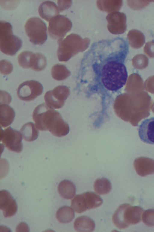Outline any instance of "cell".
<instances>
[{
	"label": "cell",
	"mask_w": 154,
	"mask_h": 232,
	"mask_svg": "<svg viewBox=\"0 0 154 232\" xmlns=\"http://www.w3.org/2000/svg\"><path fill=\"white\" fill-rule=\"evenodd\" d=\"M106 19L108 23V30L112 33L122 34L126 31V17L124 13L117 11L112 12L108 14Z\"/></svg>",
	"instance_id": "10"
},
{
	"label": "cell",
	"mask_w": 154,
	"mask_h": 232,
	"mask_svg": "<svg viewBox=\"0 0 154 232\" xmlns=\"http://www.w3.org/2000/svg\"><path fill=\"white\" fill-rule=\"evenodd\" d=\"M75 230L78 232H92L95 227L94 221L90 218L85 216L77 218L74 223Z\"/></svg>",
	"instance_id": "16"
},
{
	"label": "cell",
	"mask_w": 154,
	"mask_h": 232,
	"mask_svg": "<svg viewBox=\"0 0 154 232\" xmlns=\"http://www.w3.org/2000/svg\"><path fill=\"white\" fill-rule=\"evenodd\" d=\"M66 90L64 86H58L53 90L47 92L44 96L46 104L53 108H60L63 105V100L66 95Z\"/></svg>",
	"instance_id": "11"
},
{
	"label": "cell",
	"mask_w": 154,
	"mask_h": 232,
	"mask_svg": "<svg viewBox=\"0 0 154 232\" xmlns=\"http://www.w3.org/2000/svg\"><path fill=\"white\" fill-rule=\"evenodd\" d=\"M103 200L97 194L88 192L74 196L72 199L71 205L77 213H82L85 211L100 206Z\"/></svg>",
	"instance_id": "6"
},
{
	"label": "cell",
	"mask_w": 154,
	"mask_h": 232,
	"mask_svg": "<svg viewBox=\"0 0 154 232\" xmlns=\"http://www.w3.org/2000/svg\"><path fill=\"white\" fill-rule=\"evenodd\" d=\"M20 132L24 140L32 142L37 139L38 134V129L36 125L32 122L26 123L21 127Z\"/></svg>",
	"instance_id": "18"
},
{
	"label": "cell",
	"mask_w": 154,
	"mask_h": 232,
	"mask_svg": "<svg viewBox=\"0 0 154 232\" xmlns=\"http://www.w3.org/2000/svg\"><path fill=\"white\" fill-rule=\"evenodd\" d=\"M66 71V69L64 65L57 64L52 67L51 73L54 79L57 80H60L65 78Z\"/></svg>",
	"instance_id": "24"
},
{
	"label": "cell",
	"mask_w": 154,
	"mask_h": 232,
	"mask_svg": "<svg viewBox=\"0 0 154 232\" xmlns=\"http://www.w3.org/2000/svg\"><path fill=\"white\" fill-rule=\"evenodd\" d=\"M131 46L135 49L142 47L145 43V36L139 30L133 29L130 30L127 35Z\"/></svg>",
	"instance_id": "19"
},
{
	"label": "cell",
	"mask_w": 154,
	"mask_h": 232,
	"mask_svg": "<svg viewBox=\"0 0 154 232\" xmlns=\"http://www.w3.org/2000/svg\"><path fill=\"white\" fill-rule=\"evenodd\" d=\"M94 188L97 193L104 195L110 192L112 189V185L108 179L103 177L95 180L94 184Z\"/></svg>",
	"instance_id": "21"
},
{
	"label": "cell",
	"mask_w": 154,
	"mask_h": 232,
	"mask_svg": "<svg viewBox=\"0 0 154 232\" xmlns=\"http://www.w3.org/2000/svg\"><path fill=\"white\" fill-rule=\"evenodd\" d=\"M22 42L14 35L12 27L9 23L0 21V49L3 53L8 55H15L21 48Z\"/></svg>",
	"instance_id": "3"
},
{
	"label": "cell",
	"mask_w": 154,
	"mask_h": 232,
	"mask_svg": "<svg viewBox=\"0 0 154 232\" xmlns=\"http://www.w3.org/2000/svg\"><path fill=\"white\" fill-rule=\"evenodd\" d=\"M43 91L42 84L34 80L25 81L18 87L17 93L21 100L29 101L33 100L41 95Z\"/></svg>",
	"instance_id": "9"
},
{
	"label": "cell",
	"mask_w": 154,
	"mask_h": 232,
	"mask_svg": "<svg viewBox=\"0 0 154 232\" xmlns=\"http://www.w3.org/2000/svg\"><path fill=\"white\" fill-rule=\"evenodd\" d=\"M142 220L146 225L154 226V209H149L144 212L142 215Z\"/></svg>",
	"instance_id": "25"
},
{
	"label": "cell",
	"mask_w": 154,
	"mask_h": 232,
	"mask_svg": "<svg viewBox=\"0 0 154 232\" xmlns=\"http://www.w3.org/2000/svg\"><path fill=\"white\" fill-rule=\"evenodd\" d=\"M138 130L139 137L142 141L154 145V117L142 121L138 126Z\"/></svg>",
	"instance_id": "12"
},
{
	"label": "cell",
	"mask_w": 154,
	"mask_h": 232,
	"mask_svg": "<svg viewBox=\"0 0 154 232\" xmlns=\"http://www.w3.org/2000/svg\"><path fill=\"white\" fill-rule=\"evenodd\" d=\"M24 28L30 41L33 44L41 45L46 40V26L40 18L36 17L30 18L26 21Z\"/></svg>",
	"instance_id": "5"
},
{
	"label": "cell",
	"mask_w": 154,
	"mask_h": 232,
	"mask_svg": "<svg viewBox=\"0 0 154 232\" xmlns=\"http://www.w3.org/2000/svg\"><path fill=\"white\" fill-rule=\"evenodd\" d=\"M151 1H128V6L134 10H139L147 6Z\"/></svg>",
	"instance_id": "26"
},
{
	"label": "cell",
	"mask_w": 154,
	"mask_h": 232,
	"mask_svg": "<svg viewBox=\"0 0 154 232\" xmlns=\"http://www.w3.org/2000/svg\"><path fill=\"white\" fill-rule=\"evenodd\" d=\"M33 54L32 52L29 51L21 52L17 57L18 62L20 66L23 68H31V60Z\"/></svg>",
	"instance_id": "23"
},
{
	"label": "cell",
	"mask_w": 154,
	"mask_h": 232,
	"mask_svg": "<svg viewBox=\"0 0 154 232\" xmlns=\"http://www.w3.org/2000/svg\"><path fill=\"white\" fill-rule=\"evenodd\" d=\"M143 210L138 206H132L125 203L119 206L114 212L112 221L120 229L127 228L129 225L137 224L140 221Z\"/></svg>",
	"instance_id": "2"
},
{
	"label": "cell",
	"mask_w": 154,
	"mask_h": 232,
	"mask_svg": "<svg viewBox=\"0 0 154 232\" xmlns=\"http://www.w3.org/2000/svg\"><path fill=\"white\" fill-rule=\"evenodd\" d=\"M58 190L62 197L66 199H70L75 194L76 188L74 184L71 181L63 180L58 184Z\"/></svg>",
	"instance_id": "17"
},
{
	"label": "cell",
	"mask_w": 154,
	"mask_h": 232,
	"mask_svg": "<svg viewBox=\"0 0 154 232\" xmlns=\"http://www.w3.org/2000/svg\"><path fill=\"white\" fill-rule=\"evenodd\" d=\"M47 64V60L45 57L42 54L35 53L32 57L31 68L33 70L40 71L43 70Z\"/></svg>",
	"instance_id": "22"
},
{
	"label": "cell",
	"mask_w": 154,
	"mask_h": 232,
	"mask_svg": "<svg viewBox=\"0 0 154 232\" xmlns=\"http://www.w3.org/2000/svg\"><path fill=\"white\" fill-rule=\"evenodd\" d=\"M1 102L0 104H9L11 101V97L10 95L7 92L3 91H0Z\"/></svg>",
	"instance_id": "29"
},
{
	"label": "cell",
	"mask_w": 154,
	"mask_h": 232,
	"mask_svg": "<svg viewBox=\"0 0 154 232\" xmlns=\"http://www.w3.org/2000/svg\"><path fill=\"white\" fill-rule=\"evenodd\" d=\"M0 208L3 210L5 217L14 215L17 210V206L15 200L6 190H3L0 192Z\"/></svg>",
	"instance_id": "13"
},
{
	"label": "cell",
	"mask_w": 154,
	"mask_h": 232,
	"mask_svg": "<svg viewBox=\"0 0 154 232\" xmlns=\"http://www.w3.org/2000/svg\"><path fill=\"white\" fill-rule=\"evenodd\" d=\"M144 52L149 57H154V40L146 43L143 49Z\"/></svg>",
	"instance_id": "28"
},
{
	"label": "cell",
	"mask_w": 154,
	"mask_h": 232,
	"mask_svg": "<svg viewBox=\"0 0 154 232\" xmlns=\"http://www.w3.org/2000/svg\"><path fill=\"white\" fill-rule=\"evenodd\" d=\"M75 213L70 207L64 206L60 208L56 213L57 219L62 223H66L72 221L74 218Z\"/></svg>",
	"instance_id": "20"
},
{
	"label": "cell",
	"mask_w": 154,
	"mask_h": 232,
	"mask_svg": "<svg viewBox=\"0 0 154 232\" xmlns=\"http://www.w3.org/2000/svg\"><path fill=\"white\" fill-rule=\"evenodd\" d=\"M83 40L78 35L71 34L68 36L64 39L58 43L59 47L57 55L59 60L60 61H66L74 53L75 50L79 52L83 51L87 48L81 46L83 45Z\"/></svg>",
	"instance_id": "4"
},
{
	"label": "cell",
	"mask_w": 154,
	"mask_h": 232,
	"mask_svg": "<svg viewBox=\"0 0 154 232\" xmlns=\"http://www.w3.org/2000/svg\"><path fill=\"white\" fill-rule=\"evenodd\" d=\"M70 20L64 15H59L51 20L49 23L48 32L52 38L61 42L71 28Z\"/></svg>",
	"instance_id": "7"
},
{
	"label": "cell",
	"mask_w": 154,
	"mask_h": 232,
	"mask_svg": "<svg viewBox=\"0 0 154 232\" xmlns=\"http://www.w3.org/2000/svg\"><path fill=\"white\" fill-rule=\"evenodd\" d=\"M57 5L53 2L46 1L39 7L38 11L40 16L48 21L59 15V11Z\"/></svg>",
	"instance_id": "14"
},
{
	"label": "cell",
	"mask_w": 154,
	"mask_h": 232,
	"mask_svg": "<svg viewBox=\"0 0 154 232\" xmlns=\"http://www.w3.org/2000/svg\"><path fill=\"white\" fill-rule=\"evenodd\" d=\"M0 124L5 128L11 124L15 116L14 110L8 104H0Z\"/></svg>",
	"instance_id": "15"
},
{
	"label": "cell",
	"mask_w": 154,
	"mask_h": 232,
	"mask_svg": "<svg viewBox=\"0 0 154 232\" xmlns=\"http://www.w3.org/2000/svg\"><path fill=\"white\" fill-rule=\"evenodd\" d=\"M0 68L1 73L4 75H8L12 71L13 66L12 64L9 61L2 60L0 61Z\"/></svg>",
	"instance_id": "27"
},
{
	"label": "cell",
	"mask_w": 154,
	"mask_h": 232,
	"mask_svg": "<svg viewBox=\"0 0 154 232\" xmlns=\"http://www.w3.org/2000/svg\"><path fill=\"white\" fill-rule=\"evenodd\" d=\"M22 135L18 131L9 127L1 131L0 141L9 150L20 153L22 150Z\"/></svg>",
	"instance_id": "8"
},
{
	"label": "cell",
	"mask_w": 154,
	"mask_h": 232,
	"mask_svg": "<svg viewBox=\"0 0 154 232\" xmlns=\"http://www.w3.org/2000/svg\"><path fill=\"white\" fill-rule=\"evenodd\" d=\"M32 119L38 130H49L55 136L62 137L69 132V125L59 112L46 103L40 104L35 108Z\"/></svg>",
	"instance_id": "1"
}]
</instances>
